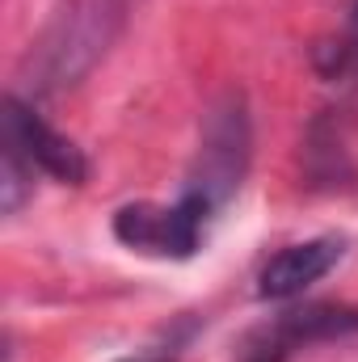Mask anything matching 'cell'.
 <instances>
[{
    "mask_svg": "<svg viewBox=\"0 0 358 362\" xmlns=\"http://www.w3.org/2000/svg\"><path fill=\"white\" fill-rule=\"evenodd\" d=\"M122 362H169V358H156V354H152V358H122Z\"/></svg>",
    "mask_w": 358,
    "mask_h": 362,
    "instance_id": "9c48e42d",
    "label": "cell"
},
{
    "mask_svg": "<svg viewBox=\"0 0 358 362\" xmlns=\"http://www.w3.org/2000/svg\"><path fill=\"white\" fill-rule=\"evenodd\" d=\"M342 253H346L342 236H312V240L287 245L262 266L258 295L262 299H295V295H304L312 282H321L333 270L342 262Z\"/></svg>",
    "mask_w": 358,
    "mask_h": 362,
    "instance_id": "5b68a950",
    "label": "cell"
},
{
    "mask_svg": "<svg viewBox=\"0 0 358 362\" xmlns=\"http://www.w3.org/2000/svg\"><path fill=\"white\" fill-rule=\"evenodd\" d=\"M253 156V127H249V105L241 93H224L207 114H202V139L185 189L198 194L211 211H219L249 173Z\"/></svg>",
    "mask_w": 358,
    "mask_h": 362,
    "instance_id": "7a4b0ae2",
    "label": "cell"
},
{
    "mask_svg": "<svg viewBox=\"0 0 358 362\" xmlns=\"http://www.w3.org/2000/svg\"><path fill=\"white\" fill-rule=\"evenodd\" d=\"M211 206L181 189L178 202H127L114 211V236L152 257H194L202 245V232L211 223Z\"/></svg>",
    "mask_w": 358,
    "mask_h": 362,
    "instance_id": "3957f363",
    "label": "cell"
},
{
    "mask_svg": "<svg viewBox=\"0 0 358 362\" xmlns=\"http://www.w3.org/2000/svg\"><path fill=\"white\" fill-rule=\"evenodd\" d=\"M4 139L17 144V148L30 156V165H34L38 173L64 181V185H81V181L89 177L85 152H81L68 135H59V131H55L30 101H21L17 93L4 97Z\"/></svg>",
    "mask_w": 358,
    "mask_h": 362,
    "instance_id": "277c9868",
    "label": "cell"
},
{
    "mask_svg": "<svg viewBox=\"0 0 358 362\" xmlns=\"http://www.w3.org/2000/svg\"><path fill=\"white\" fill-rule=\"evenodd\" d=\"M131 0H59L38 42L25 55V81L34 93L72 89L114 47Z\"/></svg>",
    "mask_w": 358,
    "mask_h": 362,
    "instance_id": "6da1fadb",
    "label": "cell"
},
{
    "mask_svg": "<svg viewBox=\"0 0 358 362\" xmlns=\"http://www.w3.org/2000/svg\"><path fill=\"white\" fill-rule=\"evenodd\" d=\"M34 173L38 169L30 165V156L4 139V152H0V211L4 215H17L21 202L34 194Z\"/></svg>",
    "mask_w": 358,
    "mask_h": 362,
    "instance_id": "52a82bcc",
    "label": "cell"
},
{
    "mask_svg": "<svg viewBox=\"0 0 358 362\" xmlns=\"http://www.w3.org/2000/svg\"><path fill=\"white\" fill-rule=\"evenodd\" d=\"M342 333H358V312L354 308H299V312H282L274 325L266 329V341L258 354L282 358L287 350L304 346V341H321V337H342Z\"/></svg>",
    "mask_w": 358,
    "mask_h": 362,
    "instance_id": "8992f818",
    "label": "cell"
},
{
    "mask_svg": "<svg viewBox=\"0 0 358 362\" xmlns=\"http://www.w3.org/2000/svg\"><path fill=\"white\" fill-rule=\"evenodd\" d=\"M325 76L337 81V85H358V0H350V13H346V30L337 38V47H329V55L321 59Z\"/></svg>",
    "mask_w": 358,
    "mask_h": 362,
    "instance_id": "ba28073f",
    "label": "cell"
}]
</instances>
